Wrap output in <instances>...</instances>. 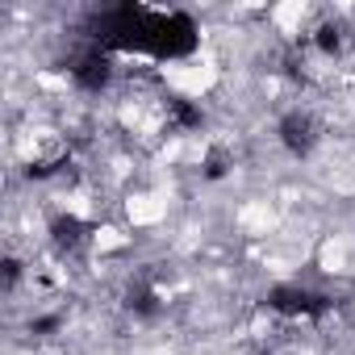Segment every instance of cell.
<instances>
[{"label":"cell","mask_w":355,"mask_h":355,"mask_svg":"<svg viewBox=\"0 0 355 355\" xmlns=\"http://www.w3.org/2000/svg\"><path fill=\"white\" fill-rule=\"evenodd\" d=\"M318 121H313V113H305V109H293V113H284L280 117V142H284V150L288 155H309L313 146H318Z\"/></svg>","instance_id":"1"}]
</instances>
